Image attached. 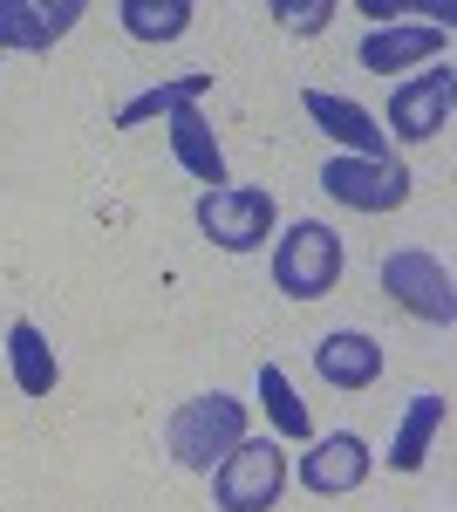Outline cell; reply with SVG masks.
Masks as SVG:
<instances>
[{"label": "cell", "mask_w": 457, "mask_h": 512, "mask_svg": "<svg viewBox=\"0 0 457 512\" xmlns=\"http://www.w3.org/2000/svg\"><path fill=\"white\" fill-rule=\"evenodd\" d=\"M239 437H246V403L226 396V390L178 403V417L164 424V444H171V458H178L185 472H212Z\"/></svg>", "instance_id": "obj_1"}, {"label": "cell", "mask_w": 457, "mask_h": 512, "mask_svg": "<svg viewBox=\"0 0 457 512\" xmlns=\"http://www.w3.org/2000/svg\"><path fill=\"white\" fill-rule=\"evenodd\" d=\"M280 485H287V451L273 437H239L212 472V499L219 512H273Z\"/></svg>", "instance_id": "obj_2"}, {"label": "cell", "mask_w": 457, "mask_h": 512, "mask_svg": "<svg viewBox=\"0 0 457 512\" xmlns=\"http://www.w3.org/2000/svg\"><path fill=\"white\" fill-rule=\"evenodd\" d=\"M335 280H342V233H335V226L301 219L294 233L273 246V287H280L287 301H321Z\"/></svg>", "instance_id": "obj_3"}, {"label": "cell", "mask_w": 457, "mask_h": 512, "mask_svg": "<svg viewBox=\"0 0 457 512\" xmlns=\"http://www.w3.org/2000/svg\"><path fill=\"white\" fill-rule=\"evenodd\" d=\"M198 233L212 239V246H226V253H253V246H267L273 233V192L260 185H219V192L198 198Z\"/></svg>", "instance_id": "obj_4"}, {"label": "cell", "mask_w": 457, "mask_h": 512, "mask_svg": "<svg viewBox=\"0 0 457 512\" xmlns=\"http://www.w3.org/2000/svg\"><path fill=\"white\" fill-rule=\"evenodd\" d=\"M410 171L396 158H328L321 164V192L348 205V212H396L410 198Z\"/></svg>", "instance_id": "obj_5"}, {"label": "cell", "mask_w": 457, "mask_h": 512, "mask_svg": "<svg viewBox=\"0 0 457 512\" xmlns=\"http://www.w3.org/2000/svg\"><path fill=\"white\" fill-rule=\"evenodd\" d=\"M382 294H396V308H410L417 321H437V328L457 321L451 274H444L430 253H389V260H382Z\"/></svg>", "instance_id": "obj_6"}, {"label": "cell", "mask_w": 457, "mask_h": 512, "mask_svg": "<svg viewBox=\"0 0 457 512\" xmlns=\"http://www.w3.org/2000/svg\"><path fill=\"white\" fill-rule=\"evenodd\" d=\"M451 96H457V76L437 62L430 76H410L396 96H389V130L382 137H403V144H430L444 123H451Z\"/></svg>", "instance_id": "obj_7"}, {"label": "cell", "mask_w": 457, "mask_h": 512, "mask_svg": "<svg viewBox=\"0 0 457 512\" xmlns=\"http://www.w3.org/2000/svg\"><path fill=\"white\" fill-rule=\"evenodd\" d=\"M369 478V444L355 431H328V437H307V458H301V485L314 499H342Z\"/></svg>", "instance_id": "obj_8"}, {"label": "cell", "mask_w": 457, "mask_h": 512, "mask_svg": "<svg viewBox=\"0 0 457 512\" xmlns=\"http://www.w3.org/2000/svg\"><path fill=\"white\" fill-rule=\"evenodd\" d=\"M314 376H321L328 390H369V383L382 376L376 335H362V328H335V335H321V342H314Z\"/></svg>", "instance_id": "obj_9"}, {"label": "cell", "mask_w": 457, "mask_h": 512, "mask_svg": "<svg viewBox=\"0 0 457 512\" xmlns=\"http://www.w3.org/2000/svg\"><path fill=\"white\" fill-rule=\"evenodd\" d=\"M301 103H307V117L321 123L335 144H348L355 158H389V137L376 130V117H369L362 103H348V96H321V89H307Z\"/></svg>", "instance_id": "obj_10"}, {"label": "cell", "mask_w": 457, "mask_h": 512, "mask_svg": "<svg viewBox=\"0 0 457 512\" xmlns=\"http://www.w3.org/2000/svg\"><path fill=\"white\" fill-rule=\"evenodd\" d=\"M444 48V28H423V21H403V28H376V35H362V69H376V76H396V69H417Z\"/></svg>", "instance_id": "obj_11"}, {"label": "cell", "mask_w": 457, "mask_h": 512, "mask_svg": "<svg viewBox=\"0 0 457 512\" xmlns=\"http://www.w3.org/2000/svg\"><path fill=\"white\" fill-rule=\"evenodd\" d=\"M82 14V0H0V48H48V41L69 35V21Z\"/></svg>", "instance_id": "obj_12"}, {"label": "cell", "mask_w": 457, "mask_h": 512, "mask_svg": "<svg viewBox=\"0 0 457 512\" xmlns=\"http://www.w3.org/2000/svg\"><path fill=\"white\" fill-rule=\"evenodd\" d=\"M171 158L185 164V171L198 178V185H212V192L226 185V151H219V137H212V123L198 117V103L171 117Z\"/></svg>", "instance_id": "obj_13"}, {"label": "cell", "mask_w": 457, "mask_h": 512, "mask_svg": "<svg viewBox=\"0 0 457 512\" xmlns=\"http://www.w3.org/2000/svg\"><path fill=\"white\" fill-rule=\"evenodd\" d=\"M198 96H212V76H205V69L171 76V82H157V89H144V96H130V103L116 110V130H137V123H151V117H178Z\"/></svg>", "instance_id": "obj_14"}, {"label": "cell", "mask_w": 457, "mask_h": 512, "mask_svg": "<svg viewBox=\"0 0 457 512\" xmlns=\"http://www.w3.org/2000/svg\"><path fill=\"white\" fill-rule=\"evenodd\" d=\"M7 362H14L21 396H48L55 376H62V362H55V349H48V335H41L35 321H14V328H7Z\"/></svg>", "instance_id": "obj_15"}, {"label": "cell", "mask_w": 457, "mask_h": 512, "mask_svg": "<svg viewBox=\"0 0 457 512\" xmlns=\"http://www.w3.org/2000/svg\"><path fill=\"white\" fill-rule=\"evenodd\" d=\"M444 396H410V410H403V431L389 444V472H423V458H430V437L444 431Z\"/></svg>", "instance_id": "obj_16"}, {"label": "cell", "mask_w": 457, "mask_h": 512, "mask_svg": "<svg viewBox=\"0 0 457 512\" xmlns=\"http://www.w3.org/2000/svg\"><path fill=\"white\" fill-rule=\"evenodd\" d=\"M116 14H123V28L137 41H178L191 21V0H123Z\"/></svg>", "instance_id": "obj_17"}, {"label": "cell", "mask_w": 457, "mask_h": 512, "mask_svg": "<svg viewBox=\"0 0 457 512\" xmlns=\"http://www.w3.org/2000/svg\"><path fill=\"white\" fill-rule=\"evenodd\" d=\"M260 396H267V417H273V431L280 437H314V417H307V403L294 396V383L273 369V362H260Z\"/></svg>", "instance_id": "obj_18"}, {"label": "cell", "mask_w": 457, "mask_h": 512, "mask_svg": "<svg viewBox=\"0 0 457 512\" xmlns=\"http://www.w3.org/2000/svg\"><path fill=\"white\" fill-rule=\"evenodd\" d=\"M328 0H273V21L280 28H294V35H314V28H328Z\"/></svg>", "instance_id": "obj_19"}]
</instances>
